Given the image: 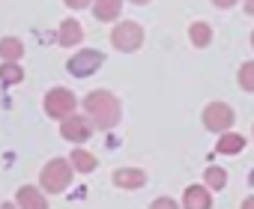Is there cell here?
Segmentation results:
<instances>
[{
  "mask_svg": "<svg viewBox=\"0 0 254 209\" xmlns=\"http://www.w3.org/2000/svg\"><path fill=\"white\" fill-rule=\"evenodd\" d=\"M209 3H212L215 9H233V6L239 3V0H209Z\"/></svg>",
  "mask_w": 254,
  "mask_h": 209,
  "instance_id": "obj_22",
  "label": "cell"
},
{
  "mask_svg": "<svg viewBox=\"0 0 254 209\" xmlns=\"http://www.w3.org/2000/svg\"><path fill=\"white\" fill-rule=\"evenodd\" d=\"M75 173H78V170L72 167L69 158H51V161L39 170V185H42V191H48V194H63V191L72 185Z\"/></svg>",
  "mask_w": 254,
  "mask_h": 209,
  "instance_id": "obj_2",
  "label": "cell"
},
{
  "mask_svg": "<svg viewBox=\"0 0 254 209\" xmlns=\"http://www.w3.org/2000/svg\"><path fill=\"white\" fill-rule=\"evenodd\" d=\"M15 200H18V209H48L45 191H39V185H21Z\"/></svg>",
  "mask_w": 254,
  "mask_h": 209,
  "instance_id": "obj_10",
  "label": "cell"
},
{
  "mask_svg": "<svg viewBox=\"0 0 254 209\" xmlns=\"http://www.w3.org/2000/svg\"><path fill=\"white\" fill-rule=\"evenodd\" d=\"M239 209H254V194H251V197H245V200H242V206H239Z\"/></svg>",
  "mask_w": 254,
  "mask_h": 209,
  "instance_id": "obj_23",
  "label": "cell"
},
{
  "mask_svg": "<svg viewBox=\"0 0 254 209\" xmlns=\"http://www.w3.org/2000/svg\"><path fill=\"white\" fill-rule=\"evenodd\" d=\"M84 111H87V117L93 120V126H96V129H105V132L117 129V123H120V117H123L120 99H117L111 90H93V93H87Z\"/></svg>",
  "mask_w": 254,
  "mask_h": 209,
  "instance_id": "obj_1",
  "label": "cell"
},
{
  "mask_svg": "<svg viewBox=\"0 0 254 209\" xmlns=\"http://www.w3.org/2000/svg\"><path fill=\"white\" fill-rule=\"evenodd\" d=\"M102 63H105V54H102L99 48H81L78 54L69 57L66 69H69V75H75V78H90L93 72L102 69Z\"/></svg>",
  "mask_w": 254,
  "mask_h": 209,
  "instance_id": "obj_6",
  "label": "cell"
},
{
  "mask_svg": "<svg viewBox=\"0 0 254 209\" xmlns=\"http://www.w3.org/2000/svg\"><path fill=\"white\" fill-rule=\"evenodd\" d=\"M63 3L69 9H87V6H93V0H63Z\"/></svg>",
  "mask_w": 254,
  "mask_h": 209,
  "instance_id": "obj_21",
  "label": "cell"
},
{
  "mask_svg": "<svg viewBox=\"0 0 254 209\" xmlns=\"http://www.w3.org/2000/svg\"><path fill=\"white\" fill-rule=\"evenodd\" d=\"M69 161H72V167L78 170V173H93L96 167H99V158L93 156V153H87V150H72L69 153Z\"/></svg>",
  "mask_w": 254,
  "mask_h": 209,
  "instance_id": "obj_15",
  "label": "cell"
},
{
  "mask_svg": "<svg viewBox=\"0 0 254 209\" xmlns=\"http://www.w3.org/2000/svg\"><path fill=\"white\" fill-rule=\"evenodd\" d=\"M189 42H191L194 48H206V45L212 42V27H209L206 21H191V24H189Z\"/></svg>",
  "mask_w": 254,
  "mask_h": 209,
  "instance_id": "obj_16",
  "label": "cell"
},
{
  "mask_svg": "<svg viewBox=\"0 0 254 209\" xmlns=\"http://www.w3.org/2000/svg\"><path fill=\"white\" fill-rule=\"evenodd\" d=\"M93 15L96 21H117L123 15V0H93Z\"/></svg>",
  "mask_w": 254,
  "mask_h": 209,
  "instance_id": "obj_13",
  "label": "cell"
},
{
  "mask_svg": "<svg viewBox=\"0 0 254 209\" xmlns=\"http://www.w3.org/2000/svg\"><path fill=\"white\" fill-rule=\"evenodd\" d=\"M81 39H84L81 21H78V18H63V24H60V30H57V42H60L63 48H75Z\"/></svg>",
  "mask_w": 254,
  "mask_h": 209,
  "instance_id": "obj_11",
  "label": "cell"
},
{
  "mask_svg": "<svg viewBox=\"0 0 254 209\" xmlns=\"http://www.w3.org/2000/svg\"><path fill=\"white\" fill-rule=\"evenodd\" d=\"M183 209H212V191L206 185H189L183 191Z\"/></svg>",
  "mask_w": 254,
  "mask_h": 209,
  "instance_id": "obj_9",
  "label": "cell"
},
{
  "mask_svg": "<svg viewBox=\"0 0 254 209\" xmlns=\"http://www.w3.org/2000/svg\"><path fill=\"white\" fill-rule=\"evenodd\" d=\"M42 104H45V114H48L51 120H60V123L78 111V99H75V93L66 90V87H54V90H48L45 99H42Z\"/></svg>",
  "mask_w": 254,
  "mask_h": 209,
  "instance_id": "obj_3",
  "label": "cell"
},
{
  "mask_svg": "<svg viewBox=\"0 0 254 209\" xmlns=\"http://www.w3.org/2000/svg\"><path fill=\"white\" fill-rule=\"evenodd\" d=\"M236 84H239V90L254 93V60H245V63L236 69Z\"/></svg>",
  "mask_w": 254,
  "mask_h": 209,
  "instance_id": "obj_18",
  "label": "cell"
},
{
  "mask_svg": "<svg viewBox=\"0 0 254 209\" xmlns=\"http://www.w3.org/2000/svg\"><path fill=\"white\" fill-rule=\"evenodd\" d=\"M245 12H248V15H254V0H245Z\"/></svg>",
  "mask_w": 254,
  "mask_h": 209,
  "instance_id": "obj_24",
  "label": "cell"
},
{
  "mask_svg": "<svg viewBox=\"0 0 254 209\" xmlns=\"http://www.w3.org/2000/svg\"><path fill=\"white\" fill-rule=\"evenodd\" d=\"M93 132H96V126H93V120H90L87 114H72V117H66V120L60 123V135H63V141H72V144H84V141H90Z\"/></svg>",
  "mask_w": 254,
  "mask_h": 209,
  "instance_id": "obj_7",
  "label": "cell"
},
{
  "mask_svg": "<svg viewBox=\"0 0 254 209\" xmlns=\"http://www.w3.org/2000/svg\"><path fill=\"white\" fill-rule=\"evenodd\" d=\"M150 209H180V203H177L174 197H165V194H162V197H156V200L150 203Z\"/></svg>",
  "mask_w": 254,
  "mask_h": 209,
  "instance_id": "obj_20",
  "label": "cell"
},
{
  "mask_svg": "<svg viewBox=\"0 0 254 209\" xmlns=\"http://www.w3.org/2000/svg\"><path fill=\"white\" fill-rule=\"evenodd\" d=\"M251 48H254V30H251Z\"/></svg>",
  "mask_w": 254,
  "mask_h": 209,
  "instance_id": "obj_27",
  "label": "cell"
},
{
  "mask_svg": "<svg viewBox=\"0 0 254 209\" xmlns=\"http://www.w3.org/2000/svg\"><path fill=\"white\" fill-rule=\"evenodd\" d=\"M129 3H135V6H147L150 0H129Z\"/></svg>",
  "mask_w": 254,
  "mask_h": 209,
  "instance_id": "obj_25",
  "label": "cell"
},
{
  "mask_svg": "<svg viewBox=\"0 0 254 209\" xmlns=\"http://www.w3.org/2000/svg\"><path fill=\"white\" fill-rule=\"evenodd\" d=\"M111 179H114L117 188H144L150 176H147V170H141V167H117Z\"/></svg>",
  "mask_w": 254,
  "mask_h": 209,
  "instance_id": "obj_8",
  "label": "cell"
},
{
  "mask_svg": "<svg viewBox=\"0 0 254 209\" xmlns=\"http://www.w3.org/2000/svg\"><path fill=\"white\" fill-rule=\"evenodd\" d=\"M0 209H18L15 203H3V206H0Z\"/></svg>",
  "mask_w": 254,
  "mask_h": 209,
  "instance_id": "obj_26",
  "label": "cell"
},
{
  "mask_svg": "<svg viewBox=\"0 0 254 209\" xmlns=\"http://www.w3.org/2000/svg\"><path fill=\"white\" fill-rule=\"evenodd\" d=\"M24 57V42L15 36H3L0 39V60L3 63H18Z\"/></svg>",
  "mask_w": 254,
  "mask_h": 209,
  "instance_id": "obj_14",
  "label": "cell"
},
{
  "mask_svg": "<svg viewBox=\"0 0 254 209\" xmlns=\"http://www.w3.org/2000/svg\"><path fill=\"white\" fill-rule=\"evenodd\" d=\"M0 81L3 84H21L24 81L21 63H0Z\"/></svg>",
  "mask_w": 254,
  "mask_h": 209,
  "instance_id": "obj_19",
  "label": "cell"
},
{
  "mask_svg": "<svg viewBox=\"0 0 254 209\" xmlns=\"http://www.w3.org/2000/svg\"><path fill=\"white\" fill-rule=\"evenodd\" d=\"M203 185H206L209 191H221V188L227 185V170H224V167L209 164V167L203 170Z\"/></svg>",
  "mask_w": 254,
  "mask_h": 209,
  "instance_id": "obj_17",
  "label": "cell"
},
{
  "mask_svg": "<svg viewBox=\"0 0 254 209\" xmlns=\"http://www.w3.org/2000/svg\"><path fill=\"white\" fill-rule=\"evenodd\" d=\"M245 150V135H239V132H224V135H218V141H215V153L218 156H239Z\"/></svg>",
  "mask_w": 254,
  "mask_h": 209,
  "instance_id": "obj_12",
  "label": "cell"
},
{
  "mask_svg": "<svg viewBox=\"0 0 254 209\" xmlns=\"http://www.w3.org/2000/svg\"><path fill=\"white\" fill-rule=\"evenodd\" d=\"M111 45L123 54H132L144 45V27L138 21H117V27L111 30Z\"/></svg>",
  "mask_w": 254,
  "mask_h": 209,
  "instance_id": "obj_5",
  "label": "cell"
},
{
  "mask_svg": "<svg viewBox=\"0 0 254 209\" xmlns=\"http://www.w3.org/2000/svg\"><path fill=\"white\" fill-rule=\"evenodd\" d=\"M233 120H236V114H233V108H230L227 102H209L206 108H203V114H200L203 129L212 132V135L230 132V129H233Z\"/></svg>",
  "mask_w": 254,
  "mask_h": 209,
  "instance_id": "obj_4",
  "label": "cell"
}]
</instances>
